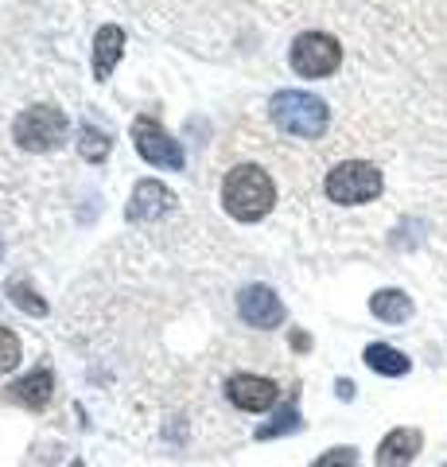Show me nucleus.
<instances>
[{"label":"nucleus","mask_w":447,"mask_h":467,"mask_svg":"<svg viewBox=\"0 0 447 467\" xmlns=\"http://www.w3.org/2000/svg\"><path fill=\"white\" fill-rule=\"evenodd\" d=\"M277 202V187H272L269 171L257 164H238L226 171L222 180V207L238 223H261Z\"/></svg>","instance_id":"f257e3e1"},{"label":"nucleus","mask_w":447,"mask_h":467,"mask_svg":"<svg viewBox=\"0 0 447 467\" xmlns=\"http://www.w3.org/2000/svg\"><path fill=\"white\" fill-rule=\"evenodd\" d=\"M269 113L288 137H300V140H320L330 125L327 101L304 90H280L269 101Z\"/></svg>","instance_id":"f03ea898"},{"label":"nucleus","mask_w":447,"mask_h":467,"mask_svg":"<svg viewBox=\"0 0 447 467\" xmlns=\"http://www.w3.org/2000/svg\"><path fill=\"white\" fill-rule=\"evenodd\" d=\"M381 171L366 164V160H346V164L330 168L327 180H323V192L330 202H342V207H362V202L378 199L381 195Z\"/></svg>","instance_id":"7ed1b4c3"},{"label":"nucleus","mask_w":447,"mask_h":467,"mask_svg":"<svg viewBox=\"0 0 447 467\" xmlns=\"http://www.w3.org/2000/svg\"><path fill=\"white\" fill-rule=\"evenodd\" d=\"M66 113L55 106H32L12 121V137L24 152H55L66 140Z\"/></svg>","instance_id":"20e7f679"},{"label":"nucleus","mask_w":447,"mask_h":467,"mask_svg":"<svg viewBox=\"0 0 447 467\" xmlns=\"http://www.w3.org/2000/svg\"><path fill=\"white\" fill-rule=\"evenodd\" d=\"M288 63H292L300 78H327L339 70L342 47H339V39L327 32H304V36H296L292 51H288Z\"/></svg>","instance_id":"39448f33"},{"label":"nucleus","mask_w":447,"mask_h":467,"mask_svg":"<svg viewBox=\"0 0 447 467\" xmlns=\"http://www.w3.org/2000/svg\"><path fill=\"white\" fill-rule=\"evenodd\" d=\"M133 149L140 160H148L152 168H168V171H183V149L176 137L164 133L160 121H152V117H137L133 121Z\"/></svg>","instance_id":"423d86ee"},{"label":"nucleus","mask_w":447,"mask_h":467,"mask_svg":"<svg viewBox=\"0 0 447 467\" xmlns=\"http://www.w3.org/2000/svg\"><path fill=\"white\" fill-rule=\"evenodd\" d=\"M238 312H241L245 324L257 327V331H272V327L284 324V304H280V296H277V292H272L269 285H249V288H241Z\"/></svg>","instance_id":"0eeeda50"},{"label":"nucleus","mask_w":447,"mask_h":467,"mask_svg":"<svg viewBox=\"0 0 447 467\" xmlns=\"http://www.w3.org/2000/svg\"><path fill=\"white\" fill-rule=\"evenodd\" d=\"M226 398L234 401L238 409H245V413H265V409L277 405L280 389L272 378H261V374H234L226 382Z\"/></svg>","instance_id":"6e6552de"},{"label":"nucleus","mask_w":447,"mask_h":467,"mask_svg":"<svg viewBox=\"0 0 447 467\" xmlns=\"http://www.w3.org/2000/svg\"><path fill=\"white\" fill-rule=\"evenodd\" d=\"M171 207H176V195L160 180H140L133 187V195H128L125 214H128V223H152V218L168 214Z\"/></svg>","instance_id":"1a4fd4ad"},{"label":"nucleus","mask_w":447,"mask_h":467,"mask_svg":"<svg viewBox=\"0 0 447 467\" xmlns=\"http://www.w3.org/2000/svg\"><path fill=\"white\" fill-rule=\"evenodd\" d=\"M424 436L416 429H393L378 444V467H409L416 460V451H421Z\"/></svg>","instance_id":"9d476101"},{"label":"nucleus","mask_w":447,"mask_h":467,"mask_svg":"<svg viewBox=\"0 0 447 467\" xmlns=\"http://www.w3.org/2000/svg\"><path fill=\"white\" fill-rule=\"evenodd\" d=\"M121 55H125V32L121 27L117 24L97 27V36H94V78L106 82L113 75V67L121 63Z\"/></svg>","instance_id":"9b49d317"},{"label":"nucleus","mask_w":447,"mask_h":467,"mask_svg":"<svg viewBox=\"0 0 447 467\" xmlns=\"http://www.w3.org/2000/svg\"><path fill=\"white\" fill-rule=\"evenodd\" d=\"M370 312L378 319H385V324H405L412 316V300L401 288H381L370 296Z\"/></svg>","instance_id":"f8f14e48"},{"label":"nucleus","mask_w":447,"mask_h":467,"mask_svg":"<svg viewBox=\"0 0 447 467\" xmlns=\"http://www.w3.org/2000/svg\"><path fill=\"white\" fill-rule=\"evenodd\" d=\"M362 358H366V367L373 374H385V378H401V374H409V367H412V362L389 343H370Z\"/></svg>","instance_id":"ddd939ff"},{"label":"nucleus","mask_w":447,"mask_h":467,"mask_svg":"<svg viewBox=\"0 0 447 467\" xmlns=\"http://www.w3.org/2000/svg\"><path fill=\"white\" fill-rule=\"evenodd\" d=\"M12 389H16V398H20L24 405H32V409H43V405H47V398H51L55 382H51V374H47V370H36V374H27L24 382H16Z\"/></svg>","instance_id":"4468645a"},{"label":"nucleus","mask_w":447,"mask_h":467,"mask_svg":"<svg viewBox=\"0 0 447 467\" xmlns=\"http://www.w3.org/2000/svg\"><path fill=\"white\" fill-rule=\"evenodd\" d=\"M113 149V140L102 133V129H94V125H82V140H78V152L90 160V164H102V160L109 156Z\"/></svg>","instance_id":"2eb2a0df"},{"label":"nucleus","mask_w":447,"mask_h":467,"mask_svg":"<svg viewBox=\"0 0 447 467\" xmlns=\"http://www.w3.org/2000/svg\"><path fill=\"white\" fill-rule=\"evenodd\" d=\"M8 296H12V304H16L20 312H27V316H47V300H39L32 285L8 281Z\"/></svg>","instance_id":"dca6fc26"},{"label":"nucleus","mask_w":447,"mask_h":467,"mask_svg":"<svg viewBox=\"0 0 447 467\" xmlns=\"http://www.w3.org/2000/svg\"><path fill=\"white\" fill-rule=\"evenodd\" d=\"M296 429H300V413L292 405H284L280 413L269 420V425L257 429V441H272V436H284V432H296Z\"/></svg>","instance_id":"f3484780"},{"label":"nucleus","mask_w":447,"mask_h":467,"mask_svg":"<svg viewBox=\"0 0 447 467\" xmlns=\"http://www.w3.org/2000/svg\"><path fill=\"white\" fill-rule=\"evenodd\" d=\"M16 362H20V339L0 327V374H8Z\"/></svg>","instance_id":"a211bd4d"},{"label":"nucleus","mask_w":447,"mask_h":467,"mask_svg":"<svg viewBox=\"0 0 447 467\" xmlns=\"http://www.w3.org/2000/svg\"><path fill=\"white\" fill-rule=\"evenodd\" d=\"M311 467H358V451L354 448H330Z\"/></svg>","instance_id":"6ab92c4d"},{"label":"nucleus","mask_w":447,"mask_h":467,"mask_svg":"<svg viewBox=\"0 0 447 467\" xmlns=\"http://www.w3.org/2000/svg\"><path fill=\"white\" fill-rule=\"evenodd\" d=\"M339 398L350 401V398H354V386H350V382H339Z\"/></svg>","instance_id":"aec40b11"},{"label":"nucleus","mask_w":447,"mask_h":467,"mask_svg":"<svg viewBox=\"0 0 447 467\" xmlns=\"http://www.w3.org/2000/svg\"><path fill=\"white\" fill-rule=\"evenodd\" d=\"M75 467H86V463H75Z\"/></svg>","instance_id":"412c9836"},{"label":"nucleus","mask_w":447,"mask_h":467,"mask_svg":"<svg viewBox=\"0 0 447 467\" xmlns=\"http://www.w3.org/2000/svg\"><path fill=\"white\" fill-rule=\"evenodd\" d=\"M443 467H447V463H443Z\"/></svg>","instance_id":"4be33fe9"}]
</instances>
